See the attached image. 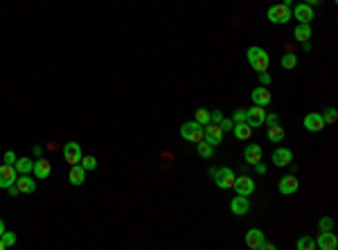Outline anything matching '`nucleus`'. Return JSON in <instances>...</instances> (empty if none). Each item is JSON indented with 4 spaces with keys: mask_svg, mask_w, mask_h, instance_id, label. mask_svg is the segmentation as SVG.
<instances>
[{
    "mask_svg": "<svg viewBox=\"0 0 338 250\" xmlns=\"http://www.w3.org/2000/svg\"><path fill=\"white\" fill-rule=\"evenodd\" d=\"M210 178L216 183V187H221V189H230V187L234 185V174H232V169H228V167H212Z\"/></svg>",
    "mask_w": 338,
    "mask_h": 250,
    "instance_id": "f03ea898",
    "label": "nucleus"
},
{
    "mask_svg": "<svg viewBox=\"0 0 338 250\" xmlns=\"http://www.w3.org/2000/svg\"><path fill=\"white\" fill-rule=\"evenodd\" d=\"M9 194H12V196H18L21 192H18V187H16V185H12V187H9Z\"/></svg>",
    "mask_w": 338,
    "mask_h": 250,
    "instance_id": "79ce46f5",
    "label": "nucleus"
},
{
    "mask_svg": "<svg viewBox=\"0 0 338 250\" xmlns=\"http://www.w3.org/2000/svg\"><path fill=\"white\" fill-rule=\"evenodd\" d=\"M259 82H262V86H271V75H268L266 70L259 72Z\"/></svg>",
    "mask_w": 338,
    "mask_h": 250,
    "instance_id": "c9c22d12",
    "label": "nucleus"
},
{
    "mask_svg": "<svg viewBox=\"0 0 338 250\" xmlns=\"http://www.w3.org/2000/svg\"><path fill=\"white\" fill-rule=\"evenodd\" d=\"M34 156H36V158L43 156V149H41V146H34Z\"/></svg>",
    "mask_w": 338,
    "mask_h": 250,
    "instance_id": "37998d69",
    "label": "nucleus"
},
{
    "mask_svg": "<svg viewBox=\"0 0 338 250\" xmlns=\"http://www.w3.org/2000/svg\"><path fill=\"white\" fill-rule=\"evenodd\" d=\"M181 138L187 142H201L203 140V126L194 120V122H185L181 126Z\"/></svg>",
    "mask_w": 338,
    "mask_h": 250,
    "instance_id": "20e7f679",
    "label": "nucleus"
},
{
    "mask_svg": "<svg viewBox=\"0 0 338 250\" xmlns=\"http://www.w3.org/2000/svg\"><path fill=\"white\" fill-rule=\"evenodd\" d=\"M297 178L296 176H282L280 183H277V189H280V194H284V196H289V194L297 192Z\"/></svg>",
    "mask_w": 338,
    "mask_h": 250,
    "instance_id": "dca6fc26",
    "label": "nucleus"
},
{
    "mask_svg": "<svg viewBox=\"0 0 338 250\" xmlns=\"http://www.w3.org/2000/svg\"><path fill=\"white\" fill-rule=\"evenodd\" d=\"M246 59H248V63H251L257 72H264V70H268V65H271V57H268V52L264 50V47H257V45L248 47Z\"/></svg>",
    "mask_w": 338,
    "mask_h": 250,
    "instance_id": "f257e3e1",
    "label": "nucleus"
},
{
    "mask_svg": "<svg viewBox=\"0 0 338 250\" xmlns=\"http://www.w3.org/2000/svg\"><path fill=\"white\" fill-rule=\"evenodd\" d=\"M266 138L271 140V142H275V145H277V142H282V140H284V128L280 126V122H277V124H268Z\"/></svg>",
    "mask_w": 338,
    "mask_h": 250,
    "instance_id": "4be33fe9",
    "label": "nucleus"
},
{
    "mask_svg": "<svg viewBox=\"0 0 338 250\" xmlns=\"http://www.w3.org/2000/svg\"><path fill=\"white\" fill-rule=\"evenodd\" d=\"M293 160V153L291 149H286V146H277L273 151V165L275 167H286V165Z\"/></svg>",
    "mask_w": 338,
    "mask_h": 250,
    "instance_id": "2eb2a0df",
    "label": "nucleus"
},
{
    "mask_svg": "<svg viewBox=\"0 0 338 250\" xmlns=\"http://www.w3.org/2000/svg\"><path fill=\"white\" fill-rule=\"evenodd\" d=\"M219 126H221V128H223V131H232L234 122H232V120H226V117H223L221 122H219Z\"/></svg>",
    "mask_w": 338,
    "mask_h": 250,
    "instance_id": "72a5a7b5",
    "label": "nucleus"
},
{
    "mask_svg": "<svg viewBox=\"0 0 338 250\" xmlns=\"http://www.w3.org/2000/svg\"><path fill=\"white\" fill-rule=\"evenodd\" d=\"M244 158H246V163L248 165L262 163V146L259 145H248L246 146V151H244Z\"/></svg>",
    "mask_w": 338,
    "mask_h": 250,
    "instance_id": "6ab92c4d",
    "label": "nucleus"
},
{
    "mask_svg": "<svg viewBox=\"0 0 338 250\" xmlns=\"http://www.w3.org/2000/svg\"><path fill=\"white\" fill-rule=\"evenodd\" d=\"M32 171H34V176L36 178H47V176H50V171H52V165L47 163L45 158H39V160H36L34 163V167H32Z\"/></svg>",
    "mask_w": 338,
    "mask_h": 250,
    "instance_id": "aec40b11",
    "label": "nucleus"
},
{
    "mask_svg": "<svg viewBox=\"0 0 338 250\" xmlns=\"http://www.w3.org/2000/svg\"><path fill=\"white\" fill-rule=\"evenodd\" d=\"M296 65H297V57H296V54H291V52L282 54V68L291 70V68H296Z\"/></svg>",
    "mask_w": 338,
    "mask_h": 250,
    "instance_id": "bb28decb",
    "label": "nucleus"
},
{
    "mask_svg": "<svg viewBox=\"0 0 338 250\" xmlns=\"http://www.w3.org/2000/svg\"><path fill=\"white\" fill-rule=\"evenodd\" d=\"M293 36H296L297 41L300 43H307L311 39V27H309V23H300L296 27V32H293Z\"/></svg>",
    "mask_w": 338,
    "mask_h": 250,
    "instance_id": "b1692460",
    "label": "nucleus"
},
{
    "mask_svg": "<svg viewBox=\"0 0 338 250\" xmlns=\"http://www.w3.org/2000/svg\"><path fill=\"white\" fill-rule=\"evenodd\" d=\"M302 124H304L307 131H311V133H318V131L325 128V120H322V115H318V113H309V115H304Z\"/></svg>",
    "mask_w": 338,
    "mask_h": 250,
    "instance_id": "9b49d317",
    "label": "nucleus"
},
{
    "mask_svg": "<svg viewBox=\"0 0 338 250\" xmlns=\"http://www.w3.org/2000/svg\"><path fill=\"white\" fill-rule=\"evenodd\" d=\"M232 122H234V124H237V122H246V111H234Z\"/></svg>",
    "mask_w": 338,
    "mask_h": 250,
    "instance_id": "f704fd0d",
    "label": "nucleus"
},
{
    "mask_svg": "<svg viewBox=\"0 0 338 250\" xmlns=\"http://www.w3.org/2000/svg\"><path fill=\"white\" fill-rule=\"evenodd\" d=\"M196 122L201 124V126H205V124L210 122V111H205V108H196Z\"/></svg>",
    "mask_w": 338,
    "mask_h": 250,
    "instance_id": "c85d7f7f",
    "label": "nucleus"
},
{
    "mask_svg": "<svg viewBox=\"0 0 338 250\" xmlns=\"http://www.w3.org/2000/svg\"><path fill=\"white\" fill-rule=\"evenodd\" d=\"M264 120H266V111H264V106H253V108H248L246 111V124H251L253 128L255 126H262Z\"/></svg>",
    "mask_w": 338,
    "mask_h": 250,
    "instance_id": "0eeeda50",
    "label": "nucleus"
},
{
    "mask_svg": "<svg viewBox=\"0 0 338 250\" xmlns=\"http://www.w3.org/2000/svg\"><path fill=\"white\" fill-rule=\"evenodd\" d=\"M262 241H264V232L259 230V228H253V230L246 232V246H248V248H253V250L259 248Z\"/></svg>",
    "mask_w": 338,
    "mask_h": 250,
    "instance_id": "a211bd4d",
    "label": "nucleus"
},
{
    "mask_svg": "<svg viewBox=\"0 0 338 250\" xmlns=\"http://www.w3.org/2000/svg\"><path fill=\"white\" fill-rule=\"evenodd\" d=\"M259 248H262V250H273L275 246H273V244H266V241H262V246H259Z\"/></svg>",
    "mask_w": 338,
    "mask_h": 250,
    "instance_id": "a19ab883",
    "label": "nucleus"
},
{
    "mask_svg": "<svg viewBox=\"0 0 338 250\" xmlns=\"http://www.w3.org/2000/svg\"><path fill=\"white\" fill-rule=\"evenodd\" d=\"M248 209H251V201H248L246 196H241V194H237V198L230 201V212H232L234 216L248 214Z\"/></svg>",
    "mask_w": 338,
    "mask_h": 250,
    "instance_id": "9d476101",
    "label": "nucleus"
},
{
    "mask_svg": "<svg viewBox=\"0 0 338 250\" xmlns=\"http://www.w3.org/2000/svg\"><path fill=\"white\" fill-rule=\"evenodd\" d=\"M14 185L18 187V192H21V194H34L36 192V181H34V178H29L27 174L18 176V181L14 183Z\"/></svg>",
    "mask_w": 338,
    "mask_h": 250,
    "instance_id": "f3484780",
    "label": "nucleus"
},
{
    "mask_svg": "<svg viewBox=\"0 0 338 250\" xmlns=\"http://www.w3.org/2000/svg\"><path fill=\"white\" fill-rule=\"evenodd\" d=\"M14 167H16L18 174H29L32 167H34V160H29V158H18L16 163H14Z\"/></svg>",
    "mask_w": 338,
    "mask_h": 250,
    "instance_id": "393cba45",
    "label": "nucleus"
},
{
    "mask_svg": "<svg viewBox=\"0 0 338 250\" xmlns=\"http://www.w3.org/2000/svg\"><path fill=\"white\" fill-rule=\"evenodd\" d=\"M18 181V171L14 165H0V187L9 189L14 183Z\"/></svg>",
    "mask_w": 338,
    "mask_h": 250,
    "instance_id": "423d86ee",
    "label": "nucleus"
},
{
    "mask_svg": "<svg viewBox=\"0 0 338 250\" xmlns=\"http://www.w3.org/2000/svg\"><path fill=\"white\" fill-rule=\"evenodd\" d=\"M318 2H320V0H307V5H309V7H314V5H318Z\"/></svg>",
    "mask_w": 338,
    "mask_h": 250,
    "instance_id": "a18cd8bd",
    "label": "nucleus"
},
{
    "mask_svg": "<svg viewBox=\"0 0 338 250\" xmlns=\"http://www.w3.org/2000/svg\"><path fill=\"white\" fill-rule=\"evenodd\" d=\"M5 163L7 165H14V163H16V156H14V151H7L5 153Z\"/></svg>",
    "mask_w": 338,
    "mask_h": 250,
    "instance_id": "4c0bfd02",
    "label": "nucleus"
},
{
    "mask_svg": "<svg viewBox=\"0 0 338 250\" xmlns=\"http://www.w3.org/2000/svg\"><path fill=\"white\" fill-rule=\"evenodd\" d=\"M82 167L86 169V171H93V169H97V158H93V156L82 158Z\"/></svg>",
    "mask_w": 338,
    "mask_h": 250,
    "instance_id": "c756f323",
    "label": "nucleus"
},
{
    "mask_svg": "<svg viewBox=\"0 0 338 250\" xmlns=\"http://www.w3.org/2000/svg\"><path fill=\"white\" fill-rule=\"evenodd\" d=\"M0 239H2V244H5V248H9V246L16 244V234H14V232H7V230L2 232V237H0Z\"/></svg>",
    "mask_w": 338,
    "mask_h": 250,
    "instance_id": "2f4dec72",
    "label": "nucleus"
},
{
    "mask_svg": "<svg viewBox=\"0 0 338 250\" xmlns=\"http://www.w3.org/2000/svg\"><path fill=\"white\" fill-rule=\"evenodd\" d=\"M338 246V239L336 234L329 230V232H320L318 234V241H316V248H320V250H336Z\"/></svg>",
    "mask_w": 338,
    "mask_h": 250,
    "instance_id": "f8f14e48",
    "label": "nucleus"
},
{
    "mask_svg": "<svg viewBox=\"0 0 338 250\" xmlns=\"http://www.w3.org/2000/svg\"><path fill=\"white\" fill-rule=\"evenodd\" d=\"M293 16H296L297 23H311V21H314V7H309L307 2H300V5L293 9Z\"/></svg>",
    "mask_w": 338,
    "mask_h": 250,
    "instance_id": "ddd939ff",
    "label": "nucleus"
},
{
    "mask_svg": "<svg viewBox=\"0 0 338 250\" xmlns=\"http://www.w3.org/2000/svg\"><path fill=\"white\" fill-rule=\"evenodd\" d=\"M297 250H314L316 248V241L311 237H302V239H297V244H296Z\"/></svg>",
    "mask_w": 338,
    "mask_h": 250,
    "instance_id": "cd10ccee",
    "label": "nucleus"
},
{
    "mask_svg": "<svg viewBox=\"0 0 338 250\" xmlns=\"http://www.w3.org/2000/svg\"><path fill=\"white\" fill-rule=\"evenodd\" d=\"M0 250H5V244H2V239H0Z\"/></svg>",
    "mask_w": 338,
    "mask_h": 250,
    "instance_id": "49530a36",
    "label": "nucleus"
},
{
    "mask_svg": "<svg viewBox=\"0 0 338 250\" xmlns=\"http://www.w3.org/2000/svg\"><path fill=\"white\" fill-rule=\"evenodd\" d=\"M68 181H70L72 185H82V183L86 181V169H84L82 165H72L70 174H68Z\"/></svg>",
    "mask_w": 338,
    "mask_h": 250,
    "instance_id": "412c9836",
    "label": "nucleus"
},
{
    "mask_svg": "<svg viewBox=\"0 0 338 250\" xmlns=\"http://www.w3.org/2000/svg\"><path fill=\"white\" fill-rule=\"evenodd\" d=\"M196 151H198V156H201V158H205V160H208V158L214 156V146L201 140V142H196Z\"/></svg>",
    "mask_w": 338,
    "mask_h": 250,
    "instance_id": "a878e982",
    "label": "nucleus"
},
{
    "mask_svg": "<svg viewBox=\"0 0 338 250\" xmlns=\"http://www.w3.org/2000/svg\"><path fill=\"white\" fill-rule=\"evenodd\" d=\"M251 97L253 102H255L257 106H268L271 104V90H268V86H257L251 90Z\"/></svg>",
    "mask_w": 338,
    "mask_h": 250,
    "instance_id": "4468645a",
    "label": "nucleus"
},
{
    "mask_svg": "<svg viewBox=\"0 0 338 250\" xmlns=\"http://www.w3.org/2000/svg\"><path fill=\"white\" fill-rule=\"evenodd\" d=\"M2 232H5V221L0 219V237H2Z\"/></svg>",
    "mask_w": 338,
    "mask_h": 250,
    "instance_id": "c03bdc74",
    "label": "nucleus"
},
{
    "mask_svg": "<svg viewBox=\"0 0 338 250\" xmlns=\"http://www.w3.org/2000/svg\"><path fill=\"white\" fill-rule=\"evenodd\" d=\"M221 120H223V113H221V111H214V113H210V122H216V124H219V122H221Z\"/></svg>",
    "mask_w": 338,
    "mask_h": 250,
    "instance_id": "e433bc0d",
    "label": "nucleus"
},
{
    "mask_svg": "<svg viewBox=\"0 0 338 250\" xmlns=\"http://www.w3.org/2000/svg\"><path fill=\"white\" fill-rule=\"evenodd\" d=\"M203 140L208 142V145L216 146V145H221V140H223V128L219 126L216 122H208L203 126Z\"/></svg>",
    "mask_w": 338,
    "mask_h": 250,
    "instance_id": "39448f33",
    "label": "nucleus"
},
{
    "mask_svg": "<svg viewBox=\"0 0 338 250\" xmlns=\"http://www.w3.org/2000/svg\"><path fill=\"white\" fill-rule=\"evenodd\" d=\"M232 133H234V138L237 140H248L251 138V133H253V126L251 124H246V122H237L232 126Z\"/></svg>",
    "mask_w": 338,
    "mask_h": 250,
    "instance_id": "5701e85b",
    "label": "nucleus"
},
{
    "mask_svg": "<svg viewBox=\"0 0 338 250\" xmlns=\"http://www.w3.org/2000/svg\"><path fill=\"white\" fill-rule=\"evenodd\" d=\"M318 228H320V232H329V230H334V221L329 216H322L320 221H318Z\"/></svg>",
    "mask_w": 338,
    "mask_h": 250,
    "instance_id": "7c9ffc66",
    "label": "nucleus"
},
{
    "mask_svg": "<svg viewBox=\"0 0 338 250\" xmlns=\"http://www.w3.org/2000/svg\"><path fill=\"white\" fill-rule=\"evenodd\" d=\"M264 122H268V124H277V122H280V117L275 115V113H271V115H266V120H264Z\"/></svg>",
    "mask_w": 338,
    "mask_h": 250,
    "instance_id": "58836bf2",
    "label": "nucleus"
},
{
    "mask_svg": "<svg viewBox=\"0 0 338 250\" xmlns=\"http://www.w3.org/2000/svg\"><path fill=\"white\" fill-rule=\"evenodd\" d=\"M266 16H268V21L271 23H275V25H284V23H289L291 21V9H289V5H271L268 7V12H266Z\"/></svg>",
    "mask_w": 338,
    "mask_h": 250,
    "instance_id": "7ed1b4c3",
    "label": "nucleus"
},
{
    "mask_svg": "<svg viewBox=\"0 0 338 250\" xmlns=\"http://www.w3.org/2000/svg\"><path fill=\"white\" fill-rule=\"evenodd\" d=\"M336 108H329V111H327L325 113V117H322V120H325V124H334V122H336Z\"/></svg>",
    "mask_w": 338,
    "mask_h": 250,
    "instance_id": "473e14b6",
    "label": "nucleus"
},
{
    "mask_svg": "<svg viewBox=\"0 0 338 250\" xmlns=\"http://www.w3.org/2000/svg\"><path fill=\"white\" fill-rule=\"evenodd\" d=\"M253 167L257 169V174H266V165H262V163H257V165H253Z\"/></svg>",
    "mask_w": 338,
    "mask_h": 250,
    "instance_id": "ea45409f",
    "label": "nucleus"
},
{
    "mask_svg": "<svg viewBox=\"0 0 338 250\" xmlns=\"http://www.w3.org/2000/svg\"><path fill=\"white\" fill-rule=\"evenodd\" d=\"M63 158H65V163L70 165H79L82 163V146L77 145V142H68V145L63 146Z\"/></svg>",
    "mask_w": 338,
    "mask_h": 250,
    "instance_id": "6e6552de",
    "label": "nucleus"
},
{
    "mask_svg": "<svg viewBox=\"0 0 338 250\" xmlns=\"http://www.w3.org/2000/svg\"><path fill=\"white\" fill-rule=\"evenodd\" d=\"M234 192L241 194V196H251L255 192V181H253L251 176H239V178H234Z\"/></svg>",
    "mask_w": 338,
    "mask_h": 250,
    "instance_id": "1a4fd4ad",
    "label": "nucleus"
}]
</instances>
